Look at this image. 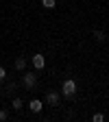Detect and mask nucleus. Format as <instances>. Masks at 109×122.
Returning a JSON list of instances; mask_svg holds the SVG:
<instances>
[{
  "label": "nucleus",
  "instance_id": "7",
  "mask_svg": "<svg viewBox=\"0 0 109 122\" xmlns=\"http://www.w3.org/2000/svg\"><path fill=\"white\" fill-rule=\"evenodd\" d=\"M55 5H57L55 0H42V7L44 9H55Z\"/></svg>",
  "mask_w": 109,
  "mask_h": 122
},
{
  "label": "nucleus",
  "instance_id": "3",
  "mask_svg": "<svg viewBox=\"0 0 109 122\" xmlns=\"http://www.w3.org/2000/svg\"><path fill=\"white\" fill-rule=\"evenodd\" d=\"M61 100V94H57V92H48L46 94V105H50V107H57Z\"/></svg>",
  "mask_w": 109,
  "mask_h": 122
},
{
  "label": "nucleus",
  "instance_id": "12",
  "mask_svg": "<svg viewBox=\"0 0 109 122\" xmlns=\"http://www.w3.org/2000/svg\"><path fill=\"white\" fill-rule=\"evenodd\" d=\"M7 118H9V113H7V111H5V109H0V122H5V120H7Z\"/></svg>",
  "mask_w": 109,
  "mask_h": 122
},
{
  "label": "nucleus",
  "instance_id": "2",
  "mask_svg": "<svg viewBox=\"0 0 109 122\" xmlns=\"http://www.w3.org/2000/svg\"><path fill=\"white\" fill-rule=\"evenodd\" d=\"M35 83H37V74H35V72H24V76H22V85H24L26 89H33Z\"/></svg>",
  "mask_w": 109,
  "mask_h": 122
},
{
  "label": "nucleus",
  "instance_id": "10",
  "mask_svg": "<svg viewBox=\"0 0 109 122\" xmlns=\"http://www.w3.org/2000/svg\"><path fill=\"white\" fill-rule=\"evenodd\" d=\"M5 79H7V70H5V68H2V66H0V83H2V81H5Z\"/></svg>",
  "mask_w": 109,
  "mask_h": 122
},
{
  "label": "nucleus",
  "instance_id": "5",
  "mask_svg": "<svg viewBox=\"0 0 109 122\" xmlns=\"http://www.w3.org/2000/svg\"><path fill=\"white\" fill-rule=\"evenodd\" d=\"M28 109L33 111V113H42V109H44V100H37V98H33L28 102Z\"/></svg>",
  "mask_w": 109,
  "mask_h": 122
},
{
  "label": "nucleus",
  "instance_id": "4",
  "mask_svg": "<svg viewBox=\"0 0 109 122\" xmlns=\"http://www.w3.org/2000/svg\"><path fill=\"white\" fill-rule=\"evenodd\" d=\"M31 61H33V68L35 70H44V66H46V59H44V55H33V59H31Z\"/></svg>",
  "mask_w": 109,
  "mask_h": 122
},
{
  "label": "nucleus",
  "instance_id": "6",
  "mask_svg": "<svg viewBox=\"0 0 109 122\" xmlns=\"http://www.w3.org/2000/svg\"><path fill=\"white\" fill-rule=\"evenodd\" d=\"M24 68H26V59H24V57H18V59H15V70L22 72Z\"/></svg>",
  "mask_w": 109,
  "mask_h": 122
},
{
  "label": "nucleus",
  "instance_id": "1",
  "mask_svg": "<svg viewBox=\"0 0 109 122\" xmlns=\"http://www.w3.org/2000/svg\"><path fill=\"white\" fill-rule=\"evenodd\" d=\"M74 94H76V81H74V79H66L63 85H61V96L72 98Z\"/></svg>",
  "mask_w": 109,
  "mask_h": 122
},
{
  "label": "nucleus",
  "instance_id": "11",
  "mask_svg": "<svg viewBox=\"0 0 109 122\" xmlns=\"http://www.w3.org/2000/svg\"><path fill=\"white\" fill-rule=\"evenodd\" d=\"M92 120H94V122H103L105 116H103V113H94V118H92Z\"/></svg>",
  "mask_w": 109,
  "mask_h": 122
},
{
  "label": "nucleus",
  "instance_id": "8",
  "mask_svg": "<svg viewBox=\"0 0 109 122\" xmlns=\"http://www.w3.org/2000/svg\"><path fill=\"white\" fill-rule=\"evenodd\" d=\"M94 39L96 41H105V33L103 30H94Z\"/></svg>",
  "mask_w": 109,
  "mask_h": 122
},
{
  "label": "nucleus",
  "instance_id": "9",
  "mask_svg": "<svg viewBox=\"0 0 109 122\" xmlns=\"http://www.w3.org/2000/svg\"><path fill=\"white\" fill-rule=\"evenodd\" d=\"M11 105H13V109H22V100H20V98H13Z\"/></svg>",
  "mask_w": 109,
  "mask_h": 122
}]
</instances>
